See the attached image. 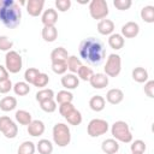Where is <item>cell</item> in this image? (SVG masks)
Here are the masks:
<instances>
[{
  "label": "cell",
  "instance_id": "6da1fadb",
  "mask_svg": "<svg viewBox=\"0 0 154 154\" xmlns=\"http://www.w3.org/2000/svg\"><path fill=\"white\" fill-rule=\"evenodd\" d=\"M79 57L93 66H99L102 64L106 57V49L103 42L96 37L84 38L78 47Z\"/></svg>",
  "mask_w": 154,
  "mask_h": 154
},
{
  "label": "cell",
  "instance_id": "7a4b0ae2",
  "mask_svg": "<svg viewBox=\"0 0 154 154\" xmlns=\"http://www.w3.org/2000/svg\"><path fill=\"white\" fill-rule=\"evenodd\" d=\"M22 10L14 0H0V22L8 29L20 24Z\"/></svg>",
  "mask_w": 154,
  "mask_h": 154
},
{
  "label": "cell",
  "instance_id": "3957f363",
  "mask_svg": "<svg viewBox=\"0 0 154 154\" xmlns=\"http://www.w3.org/2000/svg\"><path fill=\"white\" fill-rule=\"evenodd\" d=\"M111 134L113 138L122 143H130L132 141V134L130 131V128L126 122L124 120H117L111 126Z\"/></svg>",
  "mask_w": 154,
  "mask_h": 154
},
{
  "label": "cell",
  "instance_id": "277c9868",
  "mask_svg": "<svg viewBox=\"0 0 154 154\" xmlns=\"http://www.w3.org/2000/svg\"><path fill=\"white\" fill-rule=\"evenodd\" d=\"M53 141L58 147H66L71 142V131L70 128L64 123H57L53 126Z\"/></svg>",
  "mask_w": 154,
  "mask_h": 154
},
{
  "label": "cell",
  "instance_id": "5b68a950",
  "mask_svg": "<svg viewBox=\"0 0 154 154\" xmlns=\"http://www.w3.org/2000/svg\"><path fill=\"white\" fill-rule=\"evenodd\" d=\"M23 66V60L22 57L18 52L16 51H10L5 55V67L10 73H18L22 70Z\"/></svg>",
  "mask_w": 154,
  "mask_h": 154
},
{
  "label": "cell",
  "instance_id": "8992f818",
  "mask_svg": "<svg viewBox=\"0 0 154 154\" xmlns=\"http://www.w3.org/2000/svg\"><path fill=\"white\" fill-rule=\"evenodd\" d=\"M89 13L94 19H105L108 14V5L106 0H91L89 2Z\"/></svg>",
  "mask_w": 154,
  "mask_h": 154
},
{
  "label": "cell",
  "instance_id": "52a82bcc",
  "mask_svg": "<svg viewBox=\"0 0 154 154\" xmlns=\"http://www.w3.org/2000/svg\"><path fill=\"white\" fill-rule=\"evenodd\" d=\"M107 77H117L122 71V58L119 54H109L103 67Z\"/></svg>",
  "mask_w": 154,
  "mask_h": 154
},
{
  "label": "cell",
  "instance_id": "ba28073f",
  "mask_svg": "<svg viewBox=\"0 0 154 154\" xmlns=\"http://www.w3.org/2000/svg\"><path fill=\"white\" fill-rule=\"evenodd\" d=\"M108 123L105 119H100V118H95L91 119L88 123L87 126V132L90 137H99L103 134H106L108 131Z\"/></svg>",
  "mask_w": 154,
  "mask_h": 154
},
{
  "label": "cell",
  "instance_id": "9c48e42d",
  "mask_svg": "<svg viewBox=\"0 0 154 154\" xmlns=\"http://www.w3.org/2000/svg\"><path fill=\"white\" fill-rule=\"evenodd\" d=\"M0 132L6 138H14L18 134V126L10 117L2 116L0 117Z\"/></svg>",
  "mask_w": 154,
  "mask_h": 154
},
{
  "label": "cell",
  "instance_id": "30bf717a",
  "mask_svg": "<svg viewBox=\"0 0 154 154\" xmlns=\"http://www.w3.org/2000/svg\"><path fill=\"white\" fill-rule=\"evenodd\" d=\"M25 6H26V12L31 17H38L42 13L45 0H28Z\"/></svg>",
  "mask_w": 154,
  "mask_h": 154
},
{
  "label": "cell",
  "instance_id": "8fae6325",
  "mask_svg": "<svg viewBox=\"0 0 154 154\" xmlns=\"http://www.w3.org/2000/svg\"><path fill=\"white\" fill-rule=\"evenodd\" d=\"M140 32V25L136 22H128L122 26V36L126 38H134Z\"/></svg>",
  "mask_w": 154,
  "mask_h": 154
},
{
  "label": "cell",
  "instance_id": "7c38bea8",
  "mask_svg": "<svg viewBox=\"0 0 154 154\" xmlns=\"http://www.w3.org/2000/svg\"><path fill=\"white\" fill-rule=\"evenodd\" d=\"M41 22L43 24V26H53L55 25V23L58 22V12L54 8H48L45 10V12L42 13L41 17Z\"/></svg>",
  "mask_w": 154,
  "mask_h": 154
},
{
  "label": "cell",
  "instance_id": "4fadbf2b",
  "mask_svg": "<svg viewBox=\"0 0 154 154\" xmlns=\"http://www.w3.org/2000/svg\"><path fill=\"white\" fill-rule=\"evenodd\" d=\"M108 77L105 73H94L89 79V83L94 89H103L108 85Z\"/></svg>",
  "mask_w": 154,
  "mask_h": 154
},
{
  "label": "cell",
  "instance_id": "5bb4252c",
  "mask_svg": "<svg viewBox=\"0 0 154 154\" xmlns=\"http://www.w3.org/2000/svg\"><path fill=\"white\" fill-rule=\"evenodd\" d=\"M79 84V79L75 73H65L61 77V85L66 90H72L76 89Z\"/></svg>",
  "mask_w": 154,
  "mask_h": 154
},
{
  "label": "cell",
  "instance_id": "9a60e30c",
  "mask_svg": "<svg viewBox=\"0 0 154 154\" xmlns=\"http://www.w3.org/2000/svg\"><path fill=\"white\" fill-rule=\"evenodd\" d=\"M123 99H124V93L122 89H118V88L109 89L106 94V100L111 105H118L123 101Z\"/></svg>",
  "mask_w": 154,
  "mask_h": 154
},
{
  "label": "cell",
  "instance_id": "2e32d148",
  "mask_svg": "<svg viewBox=\"0 0 154 154\" xmlns=\"http://www.w3.org/2000/svg\"><path fill=\"white\" fill-rule=\"evenodd\" d=\"M45 124L41 120H31V123L28 125V134L32 137H38L43 135L45 132Z\"/></svg>",
  "mask_w": 154,
  "mask_h": 154
},
{
  "label": "cell",
  "instance_id": "e0dca14e",
  "mask_svg": "<svg viewBox=\"0 0 154 154\" xmlns=\"http://www.w3.org/2000/svg\"><path fill=\"white\" fill-rule=\"evenodd\" d=\"M97 31L99 34L106 36V35H112L113 31H114V23L111 20V19H101L99 23H97Z\"/></svg>",
  "mask_w": 154,
  "mask_h": 154
},
{
  "label": "cell",
  "instance_id": "ac0fdd59",
  "mask_svg": "<svg viewBox=\"0 0 154 154\" xmlns=\"http://www.w3.org/2000/svg\"><path fill=\"white\" fill-rule=\"evenodd\" d=\"M101 149L105 154H117L119 150V142L114 138H107L101 143Z\"/></svg>",
  "mask_w": 154,
  "mask_h": 154
},
{
  "label": "cell",
  "instance_id": "d6986e66",
  "mask_svg": "<svg viewBox=\"0 0 154 154\" xmlns=\"http://www.w3.org/2000/svg\"><path fill=\"white\" fill-rule=\"evenodd\" d=\"M132 79L137 83H146L148 81V71L144 69V67H141V66H137L132 70Z\"/></svg>",
  "mask_w": 154,
  "mask_h": 154
},
{
  "label": "cell",
  "instance_id": "ffe728a7",
  "mask_svg": "<svg viewBox=\"0 0 154 154\" xmlns=\"http://www.w3.org/2000/svg\"><path fill=\"white\" fill-rule=\"evenodd\" d=\"M105 105H106V100L101 95H94L89 100V107L94 112H101L105 108Z\"/></svg>",
  "mask_w": 154,
  "mask_h": 154
},
{
  "label": "cell",
  "instance_id": "44dd1931",
  "mask_svg": "<svg viewBox=\"0 0 154 154\" xmlns=\"http://www.w3.org/2000/svg\"><path fill=\"white\" fill-rule=\"evenodd\" d=\"M17 107V99L14 96H5L0 100V109L4 112L13 111Z\"/></svg>",
  "mask_w": 154,
  "mask_h": 154
},
{
  "label": "cell",
  "instance_id": "7402d4cb",
  "mask_svg": "<svg viewBox=\"0 0 154 154\" xmlns=\"http://www.w3.org/2000/svg\"><path fill=\"white\" fill-rule=\"evenodd\" d=\"M69 58V53L64 47H57L51 53V60L53 61H66Z\"/></svg>",
  "mask_w": 154,
  "mask_h": 154
},
{
  "label": "cell",
  "instance_id": "603a6c76",
  "mask_svg": "<svg viewBox=\"0 0 154 154\" xmlns=\"http://www.w3.org/2000/svg\"><path fill=\"white\" fill-rule=\"evenodd\" d=\"M58 37V29L53 26H43L42 29V38L46 42H54Z\"/></svg>",
  "mask_w": 154,
  "mask_h": 154
},
{
  "label": "cell",
  "instance_id": "cb8c5ba5",
  "mask_svg": "<svg viewBox=\"0 0 154 154\" xmlns=\"http://www.w3.org/2000/svg\"><path fill=\"white\" fill-rule=\"evenodd\" d=\"M108 46L112 49H122L124 47V37L120 34H112L108 37Z\"/></svg>",
  "mask_w": 154,
  "mask_h": 154
},
{
  "label": "cell",
  "instance_id": "d4e9b609",
  "mask_svg": "<svg viewBox=\"0 0 154 154\" xmlns=\"http://www.w3.org/2000/svg\"><path fill=\"white\" fill-rule=\"evenodd\" d=\"M36 149L40 154H52L53 153V144L49 140L42 138L37 142L36 144Z\"/></svg>",
  "mask_w": 154,
  "mask_h": 154
},
{
  "label": "cell",
  "instance_id": "484cf974",
  "mask_svg": "<svg viewBox=\"0 0 154 154\" xmlns=\"http://www.w3.org/2000/svg\"><path fill=\"white\" fill-rule=\"evenodd\" d=\"M141 18L143 22L146 23H154V6L152 5H147L144 7H142L141 10Z\"/></svg>",
  "mask_w": 154,
  "mask_h": 154
},
{
  "label": "cell",
  "instance_id": "4316f807",
  "mask_svg": "<svg viewBox=\"0 0 154 154\" xmlns=\"http://www.w3.org/2000/svg\"><path fill=\"white\" fill-rule=\"evenodd\" d=\"M14 118H16L17 123H19L20 125H29L31 123V120H32L31 114L28 111H25V109L17 111L16 114H14Z\"/></svg>",
  "mask_w": 154,
  "mask_h": 154
},
{
  "label": "cell",
  "instance_id": "83f0119b",
  "mask_svg": "<svg viewBox=\"0 0 154 154\" xmlns=\"http://www.w3.org/2000/svg\"><path fill=\"white\" fill-rule=\"evenodd\" d=\"M66 65H67V70L71 73H77L78 69L82 66V61L76 55H70L66 60Z\"/></svg>",
  "mask_w": 154,
  "mask_h": 154
},
{
  "label": "cell",
  "instance_id": "f1b7e54d",
  "mask_svg": "<svg viewBox=\"0 0 154 154\" xmlns=\"http://www.w3.org/2000/svg\"><path fill=\"white\" fill-rule=\"evenodd\" d=\"M72 100H73V95L69 90H60L55 95V102H58L59 105H61V103H70V102H72Z\"/></svg>",
  "mask_w": 154,
  "mask_h": 154
},
{
  "label": "cell",
  "instance_id": "f546056e",
  "mask_svg": "<svg viewBox=\"0 0 154 154\" xmlns=\"http://www.w3.org/2000/svg\"><path fill=\"white\" fill-rule=\"evenodd\" d=\"M65 119H66L67 123L71 124V125H79V124L82 123V113H81L78 109L73 108V109L65 117Z\"/></svg>",
  "mask_w": 154,
  "mask_h": 154
},
{
  "label": "cell",
  "instance_id": "4dcf8cb0",
  "mask_svg": "<svg viewBox=\"0 0 154 154\" xmlns=\"http://www.w3.org/2000/svg\"><path fill=\"white\" fill-rule=\"evenodd\" d=\"M12 89H13V91H14L16 95H18V96H25L30 91V85L26 82H17L13 85Z\"/></svg>",
  "mask_w": 154,
  "mask_h": 154
},
{
  "label": "cell",
  "instance_id": "1f68e13d",
  "mask_svg": "<svg viewBox=\"0 0 154 154\" xmlns=\"http://www.w3.org/2000/svg\"><path fill=\"white\" fill-rule=\"evenodd\" d=\"M36 146L31 141H24L18 147V154H35Z\"/></svg>",
  "mask_w": 154,
  "mask_h": 154
},
{
  "label": "cell",
  "instance_id": "d6a6232c",
  "mask_svg": "<svg viewBox=\"0 0 154 154\" xmlns=\"http://www.w3.org/2000/svg\"><path fill=\"white\" fill-rule=\"evenodd\" d=\"M35 96H36V100H37L38 102H42V101H46V100L54 99V91H53L52 89L43 88V89L38 90Z\"/></svg>",
  "mask_w": 154,
  "mask_h": 154
},
{
  "label": "cell",
  "instance_id": "836d02e7",
  "mask_svg": "<svg viewBox=\"0 0 154 154\" xmlns=\"http://www.w3.org/2000/svg\"><path fill=\"white\" fill-rule=\"evenodd\" d=\"M77 75H78V79H82V81H85V82L88 81L89 82V79L91 78V76L94 75V72H93L91 67H88L87 65H82L78 69Z\"/></svg>",
  "mask_w": 154,
  "mask_h": 154
},
{
  "label": "cell",
  "instance_id": "e575fe53",
  "mask_svg": "<svg viewBox=\"0 0 154 154\" xmlns=\"http://www.w3.org/2000/svg\"><path fill=\"white\" fill-rule=\"evenodd\" d=\"M130 149H131V153L132 154H144V152L147 149V146H146L144 141H142V140H135L131 143Z\"/></svg>",
  "mask_w": 154,
  "mask_h": 154
},
{
  "label": "cell",
  "instance_id": "d590c367",
  "mask_svg": "<svg viewBox=\"0 0 154 154\" xmlns=\"http://www.w3.org/2000/svg\"><path fill=\"white\" fill-rule=\"evenodd\" d=\"M38 75H40L38 69H36V67H28L25 70V72H24V79H25V82L28 84H32Z\"/></svg>",
  "mask_w": 154,
  "mask_h": 154
},
{
  "label": "cell",
  "instance_id": "8d00e7d4",
  "mask_svg": "<svg viewBox=\"0 0 154 154\" xmlns=\"http://www.w3.org/2000/svg\"><path fill=\"white\" fill-rule=\"evenodd\" d=\"M40 103V107L43 112H47V113H52L57 109V102L54 99H51V100H46V101H42V102H38Z\"/></svg>",
  "mask_w": 154,
  "mask_h": 154
},
{
  "label": "cell",
  "instance_id": "74e56055",
  "mask_svg": "<svg viewBox=\"0 0 154 154\" xmlns=\"http://www.w3.org/2000/svg\"><path fill=\"white\" fill-rule=\"evenodd\" d=\"M52 70L57 75H65V72L67 71L66 61H53L52 63Z\"/></svg>",
  "mask_w": 154,
  "mask_h": 154
},
{
  "label": "cell",
  "instance_id": "f35d334b",
  "mask_svg": "<svg viewBox=\"0 0 154 154\" xmlns=\"http://www.w3.org/2000/svg\"><path fill=\"white\" fill-rule=\"evenodd\" d=\"M48 82H49L48 75H46V73H43V72H40V75L36 77V79H35V82H34L32 84H34L35 87H37V88L43 89V88L48 84Z\"/></svg>",
  "mask_w": 154,
  "mask_h": 154
},
{
  "label": "cell",
  "instance_id": "ab89813d",
  "mask_svg": "<svg viewBox=\"0 0 154 154\" xmlns=\"http://www.w3.org/2000/svg\"><path fill=\"white\" fill-rule=\"evenodd\" d=\"M13 47V42L7 36H0V51L2 52H10Z\"/></svg>",
  "mask_w": 154,
  "mask_h": 154
},
{
  "label": "cell",
  "instance_id": "60d3db41",
  "mask_svg": "<svg viewBox=\"0 0 154 154\" xmlns=\"http://www.w3.org/2000/svg\"><path fill=\"white\" fill-rule=\"evenodd\" d=\"M113 5L117 10L119 11H125V10H129L132 5V1L131 0H114L113 1Z\"/></svg>",
  "mask_w": 154,
  "mask_h": 154
},
{
  "label": "cell",
  "instance_id": "b9f144b4",
  "mask_svg": "<svg viewBox=\"0 0 154 154\" xmlns=\"http://www.w3.org/2000/svg\"><path fill=\"white\" fill-rule=\"evenodd\" d=\"M55 7L60 12H66L71 7V0H55Z\"/></svg>",
  "mask_w": 154,
  "mask_h": 154
},
{
  "label": "cell",
  "instance_id": "7bdbcfd3",
  "mask_svg": "<svg viewBox=\"0 0 154 154\" xmlns=\"http://www.w3.org/2000/svg\"><path fill=\"white\" fill-rule=\"evenodd\" d=\"M12 88H13V84L10 78L0 81V94H7Z\"/></svg>",
  "mask_w": 154,
  "mask_h": 154
},
{
  "label": "cell",
  "instance_id": "ee69618b",
  "mask_svg": "<svg viewBox=\"0 0 154 154\" xmlns=\"http://www.w3.org/2000/svg\"><path fill=\"white\" fill-rule=\"evenodd\" d=\"M73 108H75V106L72 105V102H70V103H61V105H59V113L65 118Z\"/></svg>",
  "mask_w": 154,
  "mask_h": 154
},
{
  "label": "cell",
  "instance_id": "f6af8a7d",
  "mask_svg": "<svg viewBox=\"0 0 154 154\" xmlns=\"http://www.w3.org/2000/svg\"><path fill=\"white\" fill-rule=\"evenodd\" d=\"M144 94L150 99L154 97V81H147L144 83Z\"/></svg>",
  "mask_w": 154,
  "mask_h": 154
},
{
  "label": "cell",
  "instance_id": "bcb514c9",
  "mask_svg": "<svg viewBox=\"0 0 154 154\" xmlns=\"http://www.w3.org/2000/svg\"><path fill=\"white\" fill-rule=\"evenodd\" d=\"M8 78V71L6 70L5 66L0 65V81H4V79H7Z\"/></svg>",
  "mask_w": 154,
  "mask_h": 154
}]
</instances>
